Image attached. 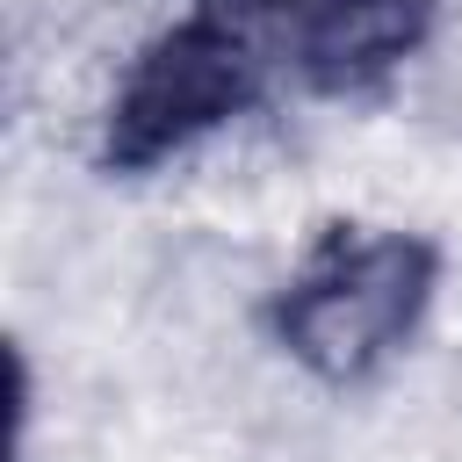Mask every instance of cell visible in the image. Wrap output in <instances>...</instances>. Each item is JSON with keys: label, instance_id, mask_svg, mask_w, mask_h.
Segmentation results:
<instances>
[{"label": "cell", "instance_id": "2", "mask_svg": "<svg viewBox=\"0 0 462 462\" xmlns=\"http://www.w3.org/2000/svg\"><path fill=\"white\" fill-rule=\"evenodd\" d=\"M253 101H260L253 36L224 7H195L130 58V72L101 116V166L108 173H152L173 152L224 130L231 116H245Z\"/></svg>", "mask_w": 462, "mask_h": 462}, {"label": "cell", "instance_id": "3", "mask_svg": "<svg viewBox=\"0 0 462 462\" xmlns=\"http://www.w3.org/2000/svg\"><path fill=\"white\" fill-rule=\"evenodd\" d=\"M440 0H310L296 29V72L318 94H361L433 36Z\"/></svg>", "mask_w": 462, "mask_h": 462}, {"label": "cell", "instance_id": "1", "mask_svg": "<svg viewBox=\"0 0 462 462\" xmlns=\"http://www.w3.org/2000/svg\"><path fill=\"white\" fill-rule=\"evenodd\" d=\"M433 289H440L433 238L332 224L318 253L289 274V289L267 303V332L296 368H310L332 390H354L390 354H404V339L433 310Z\"/></svg>", "mask_w": 462, "mask_h": 462}]
</instances>
